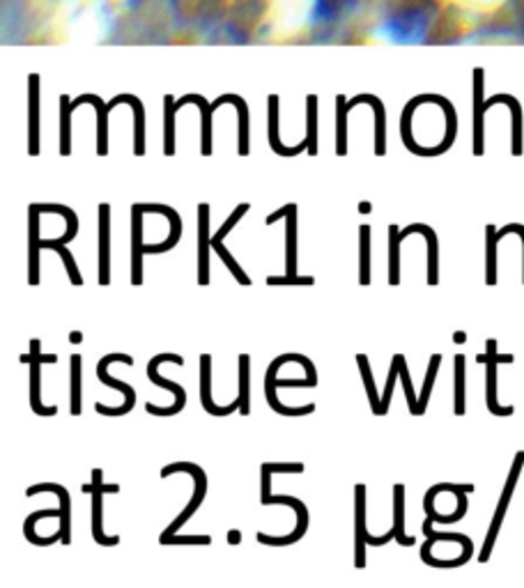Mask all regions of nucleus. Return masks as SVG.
I'll return each instance as SVG.
<instances>
[{"instance_id": "obj_1", "label": "nucleus", "mask_w": 524, "mask_h": 588, "mask_svg": "<svg viewBox=\"0 0 524 588\" xmlns=\"http://www.w3.org/2000/svg\"><path fill=\"white\" fill-rule=\"evenodd\" d=\"M435 12H437L435 0H409L407 6H403L387 19L384 30H387L396 42L403 45L422 42L431 28V21L435 19Z\"/></svg>"}, {"instance_id": "obj_2", "label": "nucleus", "mask_w": 524, "mask_h": 588, "mask_svg": "<svg viewBox=\"0 0 524 588\" xmlns=\"http://www.w3.org/2000/svg\"><path fill=\"white\" fill-rule=\"evenodd\" d=\"M290 361H295V363H299V365L304 367L310 359L304 356V354H295V352L276 356V359L269 363L267 373H265V398H267V404H269V408H271L276 414H281V416H308V414L316 412V404H313V402L304 404V408H286V404L276 398V389H284V386L316 389V384H313L308 378H304V380H278V378H276V373L281 371V367H284L286 363H290Z\"/></svg>"}, {"instance_id": "obj_3", "label": "nucleus", "mask_w": 524, "mask_h": 588, "mask_svg": "<svg viewBox=\"0 0 524 588\" xmlns=\"http://www.w3.org/2000/svg\"><path fill=\"white\" fill-rule=\"evenodd\" d=\"M515 361L513 354H500V345L495 339L485 343V354L476 356V363L485 365V402H487V412L495 416H513L515 408L513 404H500V363L511 365Z\"/></svg>"}, {"instance_id": "obj_4", "label": "nucleus", "mask_w": 524, "mask_h": 588, "mask_svg": "<svg viewBox=\"0 0 524 588\" xmlns=\"http://www.w3.org/2000/svg\"><path fill=\"white\" fill-rule=\"evenodd\" d=\"M111 363H125V365H134V356L129 354H122V352H113V354H107L103 356L99 363H97V378L103 386H111V389H118L122 395H125V402L120 404V408H107V404L103 402H97L95 404V410L97 414L101 416H125L134 410V404H136V391L131 384L118 380V378H111L109 375V365Z\"/></svg>"}, {"instance_id": "obj_5", "label": "nucleus", "mask_w": 524, "mask_h": 588, "mask_svg": "<svg viewBox=\"0 0 524 588\" xmlns=\"http://www.w3.org/2000/svg\"><path fill=\"white\" fill-rule=\"evenodd\" d=\"M166 361H170L175 365H180V367L185 365V359L180 354H172V352H164V354H157V356L150 359V363H148V380L152 384L161 386V389H168L175 395V402L170 404V408H166V410L164 408H157V404H152V402H148L146 404V412L152 414V416H175V414H180L187 408V391L178 382H170V380H166V378L159 375V365L166 363Z\"/></svg>"}, {"instance_id": "obj_6", "label": "nucleus", "mask_w": 524, "mask_h": 588, "mask_svg": "<svg viewBox=\"0 0 524 588\" xmlns=\"http://www.w3.org/2000/svg\"><path fill=\"white\" fill-rule=\"evenodd\" d=\"M21 363H26L30 367V410L38 414V416H56L58 408H47L42 404V365L45 363H58L56 354H45L42 352V341L40 339H32L30 341V354L21 356Z\"/></svg>"}, {"instance_id": "obj_7", "label": "nucleus", "mask_w": 524, "mask_h": 588, "mask_svg": "<svg viewBox=\"0 0 524 588\" xmlns=\"http://www.w3.org/2000/svg\"><path fill=\"white\" fill-rule=\"evenodd\" d=\"M178 471H185V473H189L194 478V486H196L194 488V497L187 503V508L178 514V518H175V522L161 536H175V533H178L194 518V512L202 506L205 494H207V473L202 471V467H198L194 462H172V464H168V467L161 469V478H168V476L178 473Z\"/></svg>"}, {"instance_id": "obj_8", "label": "nucleus", "mask_w": 524, "mask_h": 588, "mask_svg": "<svg viewBox=\"0 0 524 588\" xmlns=\"http://www.w3.org/2000/svg\"><path fill=\"white\" fill-rule=\"evenodd\" d=\"M522 467H524V451H520L513 460V467H511V473L506 478V486H504V492L500 497V503H497V510H495V518L491 522V529H487V538L481 547V555H478V561L481 564H487L493 557V549H495V542H497V536L502 531V525H504V518L508 512V506H511V499L515 494V486L520 481V473H522Z\"/></svg>"}, {"instance_id": "obj_9", "label": "nucleus", "mask_w": 524, "mask_h": 588, "mask_svg": "<svg viewBox=\"0 0 524 588\" xmlns=\"http://www.w3.org/2000/svg\"><path fill=\"white\" fill-rule=\"evenodd\" d=\"M263 506H271V503H281V506H290L295 512H297V527L295 531H290L288 536H281V538H274V536H267V533H256V540L267 545V547H288V545H295L299 542L306 531H308V508L301 499L297 497H290V494H271L269 499L260 501Z\"/></svg>"}, {"instance_id": "obj_10", "label": "nucleus", "mask_w": 524, "mask_h": 588, "mask_svg": "<svg viewBox=\"0 0 524 588\" xmlns=\"http://www.w3.org/2000/svg\"><path fill=\"white\" fill-rule=\"evenodd\" d=\"M40 214L42 205L32 203L28 207V283L34 287L40 285V253H42V237H40Z\"/></svg>"}, {"instance_id": "obj_11", "label": "nucleus", "mask_w": 524, "mask_h": 588, "mask_svg": "<svg viewBox=\"0 0 524 588\" xmlns=\"http://www.w3.org/2000/svg\"><path fill=\"white\" fill-rule=\"evenodd\" d=\"M200 404L209 416H228L233 412H239V398H235L228 408H219L212 400V356L202 354L200 356Z\"/></svg>"}, {"instance_id": "obj_12", "label": "nucleus", "mask_w": 524, "mask_h": 588, "mask_svg": "<svg viewBox=\"0 0 524 588\" xmlns=\"http://www.w3.org/2000/svg\"><path fill=\"white\" fill-rule=\"evenodd\" d=\"M144 205L131 207V285H144Z\"/></svg>"}, {"instance_id": "obj_13", "label": "nucleus", "mask_w": 524, "mask_h": 588, "mask_svg": "<svg viewBox=\"0 0 524 588\" xmlns=\"http://www.w3.org/2000/svg\"><path fill=\"white\" fill-rule=\"evenodd\" d=\"M111 283V205H99V285Z\"/></svg>"}, {"instance_id": "obj_14", "label": "nucleus", "mask_w": 524, "mask_h": 588, "mask_svg": "<svg viewBox=\"0 0 524 588\" xmlns=\"http://www.w3.org/2000/svg\"><path fill=\"white\" fill-rule=\"evenodd\" d=\"M366 486L355 488V566L364 570L368 566L366 551H368V529H366Z\"/></svg>"}, {"instance_id": "obj_15", "label": "nucleus", "mask_w": 524, "mask_h": 588, "mask_svg": "<svg viewBox=\"0 0 524 588\" xmlns=\"http://www.w3.org/2000/svg\"><path fill=\"white\" fill-rule=\"evenodd\" d=\"M146 214H164L168 218V224H170V235L164 239V242H157V244H146L144 246V253L146 255H159V253H166L170 248L178 246L180 237H182V218L180 214L175 212L172 207H166V205H144Z\"/></svg>"}, {"instance_id": "obj_16", "label": "nucleus", "mask_w": 524, "mask_h": 588, "mask_svg": "<svg viewBox=\"0 0 524 588\" xmlns=\"http://www.w3.org/2000/svg\"><path fill=\"white\" fill-rule=\"evenodd\" d=\"M45 492H53L60 499V536H62V545L72 542V499H69L67 488L56 486V483H42V486H32L26 490V497H34V494H45Z\"/></svg>"}, {"instance_id": "obj_17", "label": "nucleus", "mask_w": 524, "mask_h": 588, "mask_svg": "<svg viewBox=\"0 0 524 588\" xmlns=\"http://www.w3.org/2000/svg\"><path fill=\"white\" fill-rule=\"evenodd\" d=\"M209 248H212V237H209V205H198V285H209Z\"/></svg>"}, {"instance_id": "obj_18", "label": "nucleus", "mask_w": 524, "mask_h": 588, "mask_svg": "<svg viewBox=\"0 0 524 588\" xmlns=\"http://www.w3.org/2000/svg\"><path fill=\"white\" fill-rule=\"evenodd\" d=\"M414 233H422L428 242V285H437L439 283V244H437V235L431 226L424 224H412L407 228L401 231V239L405 242V237L414 235Z\"/></svg>"}, {"instance_id": "obj_19", "label": "nucleus", "mask_w": 524, "mask_h": 588, "mask_svg": "<svg viewBox=\"0 0 524 588\" xmlns=\"http://www.w3.org/2000/svg\"><path fill=\"white\" fill-rule=\"evenodd\" d=\"M269 147L278 157H297L301 150H308L306 138L297 147H286L278 138V97H269Z\"/></svg>"}, {"instance_id": "obj_20", "label": "nucleus", "mask_w": 524, "mask_h": 588, "mask_svg": "<svg viewBox=\"0 0 524 588\" xmlns=\"http://www.w3.org/2000/svg\"><path fill=\"white\" fill-rule=\"evenodd\" d=\"M83 101H92L95 108H97V127H99V134H97V155L99 157H107L109 155V106L103 104L101 99L97 97H81L77 101H72V110L79 108Z\"/></svg>"}, {"instance_id": "obj_21", "label": "nucleus", "mask_w": 524, "mask_h": 588, "mask_svg": "<svg viewBox=\"0 0 524 588\" xmlns=\"http://www.w3.org/2000/svg\"><path fill=\"white\" fill-rule=\"evenodd\" d=\"M122 101H129L131 108H134V125H136V134H134V155L136 157H144L146 155V114H144V104L138 101L136 97H129V95H120L118 99H113L109 104V110L116 108L118 104Z\"/></svg>"}, {"instance_id": "obj_22", "label": "nucleus", "mask_w": 524, "mask_h": 588, "mask_svg": "<svg viewBox=\"0 0 524 588\" xmlns=\"http://www.w3.org/2000/svg\"><path fill=\"white\" fill-rule=\"evenodd\" d=\"M362 101H368L375 108V155L384 157V155H387V118H384V106H382L379 99L362 95V97H357V99H353V101L347 104V110L355 108Z\"/></svg>"}, {"instance_id": "obj_23", "label": "nucleus", "mask_w": 524, "mask_h": 588, "mask_svg": "<svg viewBox=\"0 0 524 588\" xmlns=\"http://www.w3.org/2000/svg\"><path fill=\"white\" fill-rule=\"evenodd\" d=\"M226 101H230V104H235L237 106V114H239V131H237V155L239 157H249V108H247V104H244L239 97H235V95H226V97H221V99H217L215 104H212V110L215 108H219L221 104H226Z\"/></svg>"}, {"instance_id": "obj_24", "label": "nucleus", "mask_w": 524, "mask_h": 588, "mask_svg": "<svg viewBox=\"0 0 524 588\" xmlns=\"http://www.w3.org/2000/svg\"><path fill=\"white\" fill-rule=\"evenodd\" d=\"M92 486H95L92 492H90V497H92V538L101 547H116V545H120V536H107V533H103V529H101L103 492H101V488L97 483H92Z\"/></svg>"}, {"instance_id": "obj_25", "label": "nucleus", "mask_w": 524, "mask_h": 588, "mask_svg": "<svg viewBox=\"0 0 524 588\" xmlns=\"http://www.w3.org/2000/svg\"><path fill=\"white\" fill-rule=\"evenodd\" d=\"M185 104H198L202 110V136H200V155L209 157L212 155V106H207V101L198 95H189L175 104V108H180Z\"/></svg>"}, {"instance_id": "obj_26", "label": "nucleus", "mask_w": 524, "mask_h": 588, "mask_svg": "<svg viewBox=\"0 0 524 588\" xmlns=\"http://www.w3.org/2000/svg\"><path fill=\"white\" fill-rule=\"evenodd\" d=\"M237 380H239V414L249 416L251 414V356L239 354L237 361Z\"/></svg>"}, {"instance_id": "obj_27", "label": "nucleus", "mask_w": 524, "mask_h": 588, "mask_svg": "<svg viewBox=\"0 0 524 588\" xmlns=\"http://www.w3.org/2000/svg\"><path fill=\"white\" fill-rule=\"evenodd\" d=\"M357 0H313V19L316 21H338L347 12H353Z\"/></svg>"}, {"instance_id": "obj_28", "label": "nucleus", "mask_w": 524, "mask_h": 588, "mask_svg": "<svg viewBox=\"0 0 524 588\" xmlns=\"http://www.w3.org/2000/svg\"><path fill=\"white\" fill-rule=\"evenodd\" d=\"M286 274H297V205H286Z\"/></svg>"}, {"instance_id": "obj_29", "label": "nucleus", "mask_w": 524, "mask_h": 588, "mask_svg": "<svg viewBox=\"0 0 524 588\" xmlns=\"http://www.w3.org/2000/svg\"><path fill=\"white\" fill-rule=\"evenodd\" d=\"M28 155H40V104H38V81H30V131H28Z\"/></svg>"}, {"instance_id": "obj_30", "label": "nucleus", "mask_w": 524, "mask_h": 588, "mask_svg": "<svg viewBox=\"0 0 524 588\" xmlns=\"http://www.w3.org/2000/svg\"><path fill=\"white\" fill-rule=\"evenodd\" d=\"M497 228L495 226H485V283L487 285H497L500 281V270H497Z\"/></svg>"}, {"instance_id": "obj_31", "label": "nucleus", "mask_w": 524, "mask_h": 588, "mask_svg": "<svg viewBox=\"0 0 524 588\" xmlns=\"http://www.w3.org/2000/svg\"><path fill=\"white\" fill-rule=\"evenodd\" d=\"M81 354L69 359V414L81 416Z\"/></svg>"}, {"instance_id": "obj_32", "label": "nucleus", "mask_w": 524, "mask_h": 588, "mask_svg": "<svg viewBox=\"0 0 524 588\" xmlns=\"http://www.w3.org/2000/svg\"><path fill=\"white\" fill-rule=\"evenodd\" d=\"M497 101H504L511 106V114H513V143H511V155L513 157H522V108L520 104L511 97V95H500V97H493L491 101H485V108L495 106Z\"/></svg>"}, {"instance_id": "obj_33", "label": "nucleus", "mask_w": 524, "mask_h": 588, "mask_svg": "<svg viewBox=\"0 0 524 588\" xmlns=\"http://www.w3.org/2000/svg\"><path fill=\"white\" fill-rule=\"evenodd\" d=\"M394 531H396V542L401 547H412L416 542L414 536L405 533V486L394 488Z\"/></svg>"}, {"instance_id": "obj_34", "label": "nucleus", "mask_w": 524, "mask_h": 588, "mask_svg": "<svg viewBox=\"0 0 524 588\" xmlns=\"http://www.w3.org/2000/svg\"><path fill=\"white\" fill-rule=\"evenodd\" d=\"M357 363H359V373H362V380H364V386H366L370 410H373L375 416H384L382 414V398H379V393L375 389V378H373V371H370L368 356L366 354H357Z\"/></svg>"}, {"instance_id": "obj_35", "label": "nucleus", "mask_w": 524, "mask_h": 588, "mask_svg": "<svg viewBox=\"0 0 524 588\" xmlns=\"http://www.w3.org/2000/svg\"><path fill=\"white\" fill-rule=\"evenodd\" d=\"M467 359L463 352L456 354V400H453V414L465 416L467 404H465V384H467Z\"/></svg>"}, {"instance_id": "obj_36", "label": "nucleus", "mask_w": 524, "mask_h": 588, "mask_svg": "<svg viewBox=\"0 0 524 588\" xmlns=\"http://www.w3.org/2000/svg\"><path fill=\"white\" fill-rule=\"evenodd\" d=\"M439 367H442V354H433L431 356V363H428L426 380H424V389H422V393H418V410H416V416H424L426 410H428V400H431V393H433V386H435Z\"/></svg>"}, {"instance_id": "obj_37", "label": "nucleus", "mask_w": 524, "mask_h": 588, "mask_svg": "<svg viewBox=\"0 0 524 588\" xmlns=\"http://www.w3.org/2000/svg\"><path fill=\"white\" fill-rule=\"evenodd\" d=\"M45 212H53V214H62L65 220H67V233L58 239H53L56 244H69L75 242V237L79 235V216L72 207H65V205H42V214Z\"/></svg>"}, {"instance_id": "obj_38", "label": "nucleus", "mask_w": 524, "mask_h": 588, "mask_svg": "<svg viewBox=\"0 0 524 588\" xmlns=\"http://www.w3.org/2000/svg\"><path fill=\"white\" fill-rule=\"evenodd\" d=\"M359 283L370 285V226L359 228Z\"/></svg>"}, {"instance_id": "obj_39", "label": "nucleus", "mask_w": 524, "mask_h": 588, "mask_svg": "<svg viewBox=\"0 0 524 588\" xmlns=\"http://www.w3.org/2000/svg\"><path fill=\"white\" fill-rule=\"evenodd\" d=\"M308 116H306V143H308V155L316 157L318 155V99L308 97Z\"/></svg>"}, {"instance_id": "obj_40", "label": "nucleus", "mask_w": 524, "mask_h": 588, "mask_svg": "<svg viewBox=\"0 0 524 588\" xmlns=\"http://www.w3.org/2000/svg\"><path fill=\"white\" fill-rule=\"evenodd\" d=\"M401 228L389 226V285L401 283Z\"/></svg>"}, {"instance_id": "obj_41", "label": "nucleus", "mask_w": 524, "mask_h": 588, "mask_svg": "<svg viewBox=\"0 0 524 588\" xmlns=\"http://www.w3.org/2000/svg\"><path fill=\"white\" fill-rule=\"evenodd\" d=\"M42 248H51V251H56V253L62 257V265H65L67 276H69V281H72V285H83L81 272H79V267H77V263H75V255L67 251L65 244H56L53 239H42Z\"/></svg>"}, {"instance_id": "obj_42", "label": "nucleus", "mask_w": 524, "mask_h": 588, "mask_svg": "<svg viewBox=\"0 0 524 588\" xmlns=\"http://www.w3.org/2000/svg\"><path fill=\"white\" fill-rule=\"evenodd\" d=\"M62 134H60V155L69 157L72 155V104L67 97H62V120H60Z\"/></svg>"}, {"instance_id": "obj_43", "label": "nucleus", "mask_w": 524, "mask_h": 588, "mask_svg": "<svg viewBox=\"0 0 524 588\" xmlns=\"http://www.w3.org/2000/svg\"><path fill=\"white\" fill-rule=\"evenodd\" d=\"M483 110L485 104L481 99V74H476V116H474V157H483L485 145H483Z\"/></svg>"}, {"instance_id": "obj_44", "label": "nucleus", "mask_w": 524, "mask_h": 588, "mask_svg": "<svg viewBox=\"0 0 524 588\" xmlns=\"http://www.w3.org/2000/svg\"><path fill=\"white\" fill-rule=\"evenodd\" d=\"M401 380V354H396L392 359V367H389V375H387V386H384V393H382V414L387 416L389 408H392V398H394V389H396V382Z\"/></svg>"}, {"instance_id": "obj_45", "label": "nucleus", "mask_w": 524, "mask_h": 588, "mask_svg": "<svg viewBox=\"0 0 524 588\" xmlns=\"http://www.w3.org/2000/svg\"><path fill=\"white\" fill-rule=\"evenodd\" d=\"M175 104L170 97H166V131H164V155H175Z\"/></svg>"}, {"instance_id": "obj_46", "label": "nucleus", "mask_w": 524, "mask_h": 588, "mask_svg": "<svg viewBox=\"0 0 524 588\" xmlns=\"http://www.w3.org/2000/svg\"><path fill=\"white\" fill-rule=\"evenodd\" d=\"M347 104L343 97H338V136H336V155L345 157L347 155Z\"/></svg>"}, {"instance_id": "obj_47", "label": "nucleus", "mask_w": 524, "mask_h": 588, "mask_svg": "<svg viewBox=\"0 0 524 588\" xmlns=\"http://www.w3.org/2000/svg\"><path fill=\"white\" fill-rule=\"evenodd\" d=\"M401 382H403V391H405V400H407V408H409V414L416 416V410H418V395L414 393V386H412V375H409V367H407V361L405 356L401 354Z\"/></svg>"}, {"instance_id": "obj_48", "label": "nucleus", "mask_w": 524, "mask_h": 588, "mask_svg": "<svg viewBox=\"0 0 524 588\" xmlns=\"http://www.w3.org/2000/svg\"><path fill=\"white\" fill-rule=\"evenodd\" d=\"M161 545H209L212 536H159Z\"/></svg>"}, {"instance_id": "obj_49", "label": "nucleus", "mask_w": 524, "mask_h": 588, "mask_svg": "<svg viewBox=\"0 0 524 588\" xmlns=\"http://www.w3.org/2000/svg\"><path fill=\"white\" fill-rule=\"evenodd\" d=\"M267 285H316V278H313V276H297V274L269 276Z\"/></svg>"}, {"instance_id": "obj_50", "label": "nucleus", "mask_w": 524, "mask_h": 588, "mask_svg": "<svg viewBox=\"0 0 524 588\" xmlns=\"http://www.w3.org/2000/svg\"><path fill=\"white\" fill-rule=\"evenodd\" d=\"M271 473H304L301 462H267Z\"/></svg>"}, {"instance_id": "obj_51", "label": "nucleus", "mask_w": 524, "mask_h": 588, "mask_svg": "<svg viewBox=\"0 0 524 588\" xmlns=\"http://www.w3.org/2000/svg\"><path fill=\"white\" fill-rule=\"evenodd\" d=\"M511 233H515V235H520L522 237V248H524V226L522 224H508V226H504L502 231H497V239L502 242L506 235H511ZM522 283H524V272H522Z\"/></svg>"}, {"instance_id": "obj_52", "label": "nucleus", "mask_w": 524, "mask_h": 588, "mask_svg": "<svg viewBox=\"0 0 524 588\" xmlns=\"http://www.w3.org/2000/svg\"><path fill=\"white\" fill-rule=\"evenodd\" d=\"M368 547H382V545H387V542H392V540H396V531L392 529L387 536H370L368 533Z\"/></svg>"}, {"instance_id": "obj_53", "label": "nucleus", "mask_w": 524, "mask_h": 588, "mask_svg": "<svg viewBox=\"0 0 524 588\" xmlns=\"http://www.w3.org/2000/svg\"><path fill=\"white\" fill-rule=\"evenodd\" d=\"M228 542L230 545H239L241 542V531L239 529H230L228 531Z\"/></svg>"}, {"instance_id": "obj_54", "label": "nucleus", "mask_w": 524, "mask_h": 588, "mask_svg": "<svg viewBox=\"0 0 524 588\" xmlns=\"http://www.w3.org/2000/svg\"><path fill=\"white\" fill-rule=\"evenodd\" d=\"M69 343H72V345H81L83 343V334H81V331H72V334H69Z\"/></svg>"}, {"instance_id": "obj_55", "label": "nucleus", "mask_w": 524, "mask_h": 588, "mask_svg": "<svg viewBox=\"0 0 524 588\" xmlns=\"http://www.w3.org/2000/svg\"><path fill=\"white\" fill-rule=\"evenodd\" d=\"M453 343H456V345L467 343V334H465V331H456V334H453Z\"/></svg>"}, {"instance_id": "obj_56", "label": "nucleus", "mask_w": 524, "mask_h": 588, "mask_svg": "<svg viewBox=\"0 0 524 588\" xmlns=\"http://www.w3.org/2000/svg\"><path fill=\"white\" fill-rule=\"evenodd\" d=\"M359 212L362 214H370L373 212V205L368 200H364V203H359Z\"/></svg>"}]
</instances>
